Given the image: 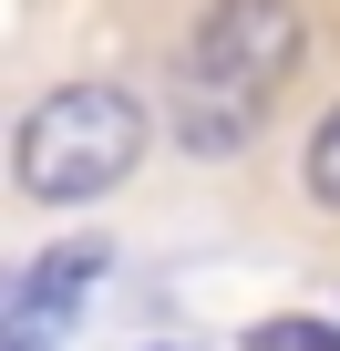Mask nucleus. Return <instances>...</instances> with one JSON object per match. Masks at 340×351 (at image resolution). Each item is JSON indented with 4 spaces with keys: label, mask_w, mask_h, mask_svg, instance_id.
I'll return each instance as SVG.
<instances>
[{
    "label": "nucleus",
    "mask_w": 340,
    "mask_h": 351,
    "mask_svg": "<svg viewBox=\"0 0 340 351\" xmlns=\"http://www.w3.org/2000/svg\"><path fill=\"white\" fill-rule=\"evenodd\" d=\"M144 145H155L144 93H124V83H52L21 114V134H11V186L31 207H93V197H114L144 165Z\"/></svg>",
    "instance_id": "obj_2"
},
{
    "label": "nucleus",
    "mask_w": 340,
    "mask_h": 351,
    "mask_svg": "<svg viewBox=\"0 0 340 351\" xmlns=\"http://www.w3.org/2000/svg\"><path fill=\"white\" fill-rule=\"evenodd\" d=\"M155 351H176V341H155Z\"/></svg>",
    "instance_id": "obj_6"
},
{
    "label": "nucleus",
    "mask_w": 340,
    "mask_h": 351,
    "mask_svg": "<svg viewBox=\"0 0 340 351\" xmlns=\"http://www.w3.org/2000/svg\"><path fill=\"white\" fill-rule=\"evenodd\" d=\"M299 186H309V207L319 217H340V104L309 124V155H299Z\"/></svg>",
    "instance_id": "obj_4"
},
{
    "label": "nucleus",
    "mask_w": 340,
    "mask_h": 351,
    "mask_svg": "<svg viewBox=\"0 0 340 351\" xmlns=\"http://www.w3.org/2000/svg\"><path fill=\"white\" fill-rule=\"evenodd\" d=\"M103 269H114V248H103V238H62V248H42V258L21 269L11 310H0V351H62V341L83 330V310H93Z\"/></svg>",
    "instance_id": "obj_3"
},
{
    "label": "nucleus",
    "mask_w": 340,
    "mask_h": 351,
    "mask_svg": "<svg viewBox=\"0 0 340 351\" xmlns=\"http://www.w3.org/2000/svg\"><path fill=\"white\" fill-rule=\"evenodd\" d=\"M299 52H309L299 0H207L186 32V62H176V93H165V134L186 155H248L268 124V93H289Z\"/></svg>",
    "instance_id": "obj_1"
},
{
    "label": "nucleus",
    "mask_w": 340,
    "mask_h": 351,
    "mask_svg": "<svg viewBox=\"0 0 340 351\" xmlns=\"http://www.w3.org/2000/svg\"><path fill=\"white\" fill-rule=\"evenodd\" d=\"M330 351H340V330H330Z\"/></svg>",
    "instance_id": "obj_7"
},
{
    "label": "nucleus",
    "mask_w": 340,
    "mask_h": 351,
    "mask_svg": "<svg viewBox=\"0 0 340 351\" xmlns=\"http://www.w3.org/2000/svg\"><path fill=\"white\" fill-rule=\"evenodd\" d=\"M237 351H330V320H258Z\"/></svg>",
    "instance_id": "obj_5"
}]
</instances>
